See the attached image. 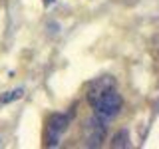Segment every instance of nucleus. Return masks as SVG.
I'll return each mask as SVG.
<instances>
[{
	"instance_id": "nucleus-5",
	"label": "nucleus",
	"mask_w": 159,
	"mask_h": 149,
	"mask_svg": "<svg viewBox=\"0 0 159 149\" xmlns=\"http://www.w3.org/2000/svg\"><path fill=\"white\" fill-rule=\"evenodd\" d=\"M111 147L113 149H123V147H129V133L125 129L117 131L116 135L111 137Z\"/></svg>"
},
{
	"instance_id": "nucleus-2",
	"label": "nucleus",
	"mask_w": 159,
	"mask_h": 149,
	"mask_svg": "<svg viewBox=\"0 0 159 149\" xmlns=\"http://www.w3.org/2000/svg\"><path fill=\"white\" fill-rule=\"evenodd\" d=\"M107 135V121L98 115L89 117L86 123V145L88 147H102Z\"/></svg>"
},
{
	"instance_id": "nucleus-1",
	"label": "nucleus",
	"mask_w": 159,
	"mask_h": 149,
	"mask_svg": "<svg viewBox=\"0 0 159 149\" xmlns=\"http://www.w3.org/2000/svg\"><path fill=\"white\" fill-rule=\"evenodd\" d=\"M121 106H123L121 96H119L113 88H107L106 92L98 97V102L93 103V109H96L98 117L109 121V119H113L119 111H121Z\"/></svg>"
},
{
	"instance_id": "nucleus-4",
	"label": "nucleus",
	"mask_w": 159,
	"mask_h": 149,
	"mask_svg": "<svg viewBox=\"0 0 159 149\" xmlns=\"http://www.w3.org/2000/svg\"><path fill=\"white\" fill-rule=\"evenodd\" d=\"M107 88H113V79H111V78H102V79H98V82L92 86V89L88 92V102H89V106L93 107V103L98 102V97L102 96V93L106 92Z\"/></svg>"
},
{
	"instance_id": "nucleus-7",
	"label": "nucleus",
	"mask_w": 159,
	"mask_h": 149,
	"mask_svg": "<svg viewBox=\"0 0 159 149\" xmlns=\"http://www.w3.org/2000/svg\"><path fill=\"white\" fill-rule=\"evenodd\" d=\"M50 2H54V0H46V4H50Z\"/></svg>"
},
{
	"instance_id": "nucleus-6",
	"label": "nucleus",
	"mask_w": 159,
	"mask_h": 149,
	"mask_svg": "<svg viewBox=\"0 0 159 149\" xmlns=\"http://www.w3.org/2000/svg\"><path fill=\"white\" fill-rule=\"evenodd\" d=\"M20 96H22V89H14V92H8L6 96L0 97V102H2V103H8V102H12V99H18Z\"/></svg>"
},
{
	"instance_id": "nucleus-3",
	"label": "nucleus",
	"mask_w": 159,
	"mask_h": 149,
	"mask_svg": "<svg viewBox=\"0 0 159 149\" xmlns=\"http://www.w3.org/2000/svg\"><path fill=\"white\" fill-rule=\"evenodd\" d=\"M70 117L64 115V113H52L48 119V131H50V147L58 145V137L60 133H64L68 129Z\"/></svg>"
}]
</instances>
